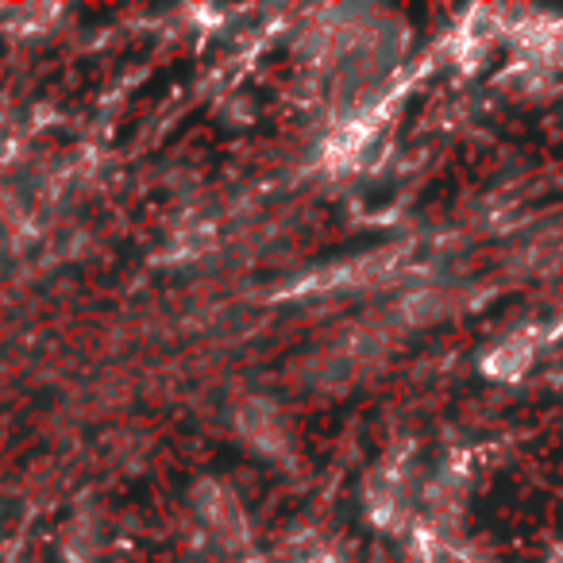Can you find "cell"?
<instances>
[{
    "label": "cell",
    "instance_id": "1",
    "mask_svg": "<svg viewBox=\"0 0 563 563\" xmlns=\"http://www.w3.org/2000/svg\"><path fill=\"white\" fill-rule=\"evenodd\" d=\"M532 360H537V340H529V336L501 340V344L483 360V375L498 378V383H517V378L532 367Z\"/></svg>",
    "mask_w": 563,
    "mask_h": 563
},
{
    "label": "cell",
    "instance_id": "2",
    "mask_svg": "<svg viewBox=\"0 0 563 563\" xmlns=\"http://www.w3.org/2000/svg\"><path fill=\"white\" fill-rule=\"evenodd\" d=\"M201 506H205V517H209V525L228 540V544H235V540L247 537V521H243V509L235 506L232 494H224L220 486H205V490H201Z\"/></svg>",
    "mask_w": 563,
    "mask_h": 563
},
{
    "label": "cell",
    "instance_id": "3",
    "mask_svg": "<svg viewBox=\"0 0 563 563\" xmlns=\"http://www.w3.org/2000/svg\"><path fill=\"white\" fill-rule=\"evenodd\" d=\"M240 424H243V432H247L251 440H258L263 448H274L271 432H274V437L282 432L278 429V417H274L266 406H258V401H255V406H247V413L240 417Z\"/></svg>",
    "mask_w": 563,
    "mask_h": 563
}]
</instances>
